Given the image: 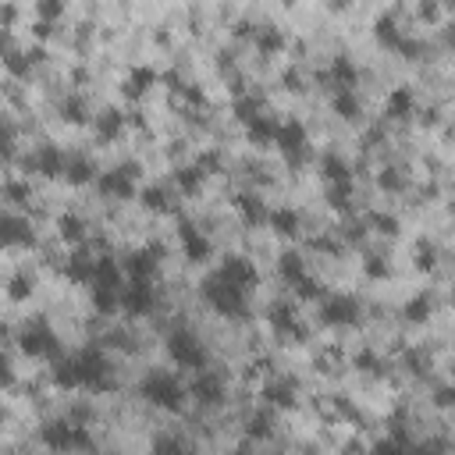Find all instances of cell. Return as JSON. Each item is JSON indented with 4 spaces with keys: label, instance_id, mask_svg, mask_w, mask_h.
Segmentation results:
<instances>
[{
    "label": "cell",
    "instance_id": "1",
    "mask_svg": "<svg viewBox=\"0 0 455 455\" xmlns=\"http://www.w3.org/2000/svg\"><path fill=\"white\" fill-rule=\"evenodd\" d=\"M203 299L221 313V317H242L245 313V288L228 285L224 277H207L203 281Z\"/></svg>",
    "mask_w": 455,
    "mask_h": 455
},
{
    "label": "cell",
    "instance_id": "2",
    "mask_svg": "<svg viewBox=\"0 0 455 455\" xmlns=\"http://www.w3.org/2000/svg\"><path fill=\"white\" fill-rule=\"evenodd\" d=\"M139 395L146 398V402H154V406H160V409H182V402H185V391H182V384L174 381L171 373H149L146 381L139 384Z\"/></svg>",
    "mask_w": 455,
    "mask_h": 455
},
{
    "label": "cell",
    "instance_id": "3",
    "mask_svg": "<svg viewBox=\"0 0 455 455\" xmlns=\"http://www.w3.org/2000/svg\"><path fill=\"white\" fill-rule=\"evenodd\" d=\"M39 438H43V445H46L50 452H75V448H89V445H93V438H89L86 427H75V423H68V420H50L43 431H39Z\"/></svg>",
    "mask_w": 455,
    "mask_h": 455
},
{
    "label": "cell",
    "instance_id": "4",
    "mask_svg": "<svg viewBox=\"0 0 455 455\" xmlns=\"http://www.w3.org/2000/svg\"><path fill=\"white\" fill-rule=\"evenodd\" d=\"M167 356L182 370H203L207 366V349L192 331H171L167 335Z\"/></svg>",
    "mask_w": 455,
    "mask_h": 455
},
{
    "label": "cell",
    "instance_id": "5",
    "mask_svg": "<svg viewBox=\"0 0 455 455\" xmlns=\"http://www.w3.org/2000/svg\"><path fill=\"white\" fill-rule=\"evenodd\" d=\"M75 360V370H79V381L93 391H107L111 388V366H107V356L100 349H82Z\"/></svg>",
    "mask_w": 455,
    "mask_h": 455
},
{
    "label": "cell",
    "instance_id": "6",
    "mask_svg": "<svg viewBox=\"0 0 455 455\" xmlns=\"http://www.w3.org/2000/svg\"><path fill=\"white\" fill-rule=\"evenodd\" d=\"M21 349L29 352V356L54 360L57 352H61V342H57V335L50 331V327H46L43 320H36V324H29V327L21 331Z\"/></svg>",
    "mask_w": 455,
    "mask_h": 455
},
{
    "label": "cell",
    "instance_id": "7",
    "mask_svg": "<svg viewBox=\"0 0 455 455\" xmlns=\"http://www.w3.org/2000/svg\"><path fill=\"white\" fill-rule=\"evenodd\" d=\"M136 174H139L136 164H124V167H118V171H107L104 178H100V192L114 196V199H129V196L136 192Z\"/></svg>",
    "mask_w": 455,
    "mask_h": 455
},
{
    "label": "cell",
    "instance_id": "8",
    "mask_svg": "<svg viewBox=\"0 0 455 455\" xmlns=\"http://www.w3.org/2000/svg\"><path fill=\"white\" fill-rule=\"evenodd\" d=\"M324 324H342V327H349V324H356L360 320V302L352 299V295H331L324 302Z\"/></svg>",
    "mask_w": 455,
    "mask_h": 455
},
{
    "label": "cell",
    "instance_id": "9",
    "mask_svg": "<svg viewBox=\"0 0 455 455\" xmlns=\"http://www.w3.org/2000/svg\"><path fill=\"white\" fill-rule=\"evenodd\" d=\"M154 302H157V295H154V285L149 281H132L129 288L121 292V306L129 310L132 317H146L149 310H154Z\"/></svg>",
    "mask_w": 455,
    "mask_h": 455
},
{
    "label": "cell",
    "instance_id": "10",
    "mask_svg": "<svg viewBox=\"0 0 455 455\" xmlns=\"http://www.w3.org/2000/svg\"><path fill=\"white\" fill-rule=\"evenodd\" d=\"M32 171H39V174H46V178H57V174H64L68 171V157L61 154L57 146H39L36 154L25 160Z\"/></svg>",
    "mask_w": 455,
    "mask_h": 455
},
{
    "label": "cell",
    "instance_id": "11",
    "mask_svg": "<svg viewBox=\"0 0 455 455\" xmlns=\"http://www.w3.org/2000/svg\"><path fill=\"white\" fill-rule=\"evenodd\" d=\"M217 277H224V281L235 285V288H245V285L257 281V267H252L245 257H228V260L221 263Z\"/></svg>",
    "mask_w": 455,
    "mask_h": 455
},
{
    "label": "cell",
    "instance_id": "12",
    "mask_svg": "<svg viewBox=\"0 0 455 455\" xmlns=\"http://www.w3.org/2000/svg\"><path fill=\"white\" fill-rule=\"evenodd\" d=\"M178 235H182V245H185V257L192 260V263H203L207 257H210V239L199 232L196 224H189V221H182V228H178Z\"/></svg>",
    "mask_w": 455,
    "mask_h": 455
},
{
    "label": "cell",
    "instance_id": "13",
    "mask_svg": "<svg viewBox=\"0 0 455 455\" xmlns=\"http://www.w3.org/2000/svg\"><path fill=\"white\" fill-rule=\"evenodd\" d=\"M192 395L199 406H217V402L224 398V384H221V377L210 373V370H199V377L192 381Z\"/></svg>",
    "mask_w": 455,
    "mask_h": 455
},
{
    "label": "cell",
    "instance_id": "14",
    "mask_svg": "<svg viewBox=\"0 0 455 455\" xmlns=\"http://www.w3.org/2000/svg\"><path fill=\"white\" fill-rule=\"evenodd\" d=\"M277 146L285 149V157L299 160L302 154H306V129H302L299 121H288V124H281V129H277Z\"/></svg>",
    "mask_w": 455,
    "mask_h": 455
},
{
    "label": "cell",
    "instance_id": "15",
    "mask_svg": "<svg viewBox=\"0 0 455 455\" xmlns=\"http://www.w3.org/2000/svg\"><path fill=\"white\" fill-rule=\"evenodd\" d=\"M327 79L335 82L338 93H352V86H356V79H360V71H356V64H352L349 54H338V57L331 61V71H327Z\"/></svg>",
    "mask_w": 455,
    "mask_h": 455
},
{
    "label": "cell",
    "instance_id": "16",
    "mask_svg": "<svg viewBox=\"0 0 455 455\" xmlns=\"http://www.w3.org/2000/svg\"><path fill=\"white\" fill-rule=\"evenodd\" d=\"M154 267H157L154 249H139V252H132V257H129V274H132V281H149Z\"/></svg>",
    "mask_w": 455,
    "mask_h": 455
},
{
    "label": "cell",
    "instance_id": "17",
    "mask_svg": "<svg viewBox=\"0 0 455 455\" xmlns=\"http://www.w3.org/2000/svg\"><path fill=\"white\" fill-rule=\"evenodd\" d=\"M263 395L270 398V406L292 409V406H295V381H274V384H270Z\"/></svg>",
    "mask_w": 455,
    "mask_h": 455
},
{
    "label": "cell",
    "instance_id": "18",
    "mask_svg": "<svg viewBox=\"0 0 455 455\" xmlns=\"http://www.w3.org/2000/svg\"><path fill=\"white\" fill-rule=\"evenodd\" d=\"M4 242H8V245H29V242H32L29 224L8 214V217H4Z\"/></svg>",
    "mask_w": 455,
    "mask_h": 455
},
{
    "label": "cell",
    "instance_id": "19",
    "mask_svg": "<svg viewBox=\"0 0 455 455\" xmlns=\"http://www.w3.org/2000/svg\"><path fill=\"white\" fill-rule=\"evenodd\" d=\"M93 285H100V288H121V267L114 260H96Z\"/></svg>",
    "mask_w": 455,
    "mask_h": 455
},
{
    "label": "cell",
    "instance_id": "20",
    "mask_svg": "<svg viewBox=\"0 0 455 455\" xmlns=\"http://www.w3.org/2000/svg\"><path fill=\"white\" fill-rule=\"evenodd\" d=\"M174 185H178L182 192H199V185H203V167L199 164H192V167H178L174 171Z\"/></svg>",
    "mask_w": 455,
    "mask_h": 455
},
{
    "label": "cell",
    "instance_id": "21",
    "mask_svg": "<svg viewBox=\"0 0 455 455\" xmlns=\"http://www.w3.org/2000/svg\"><path fill=\"white\" fill-rule=\"evenodd\" d=\"M54 384H57V388H82L79 370H75V360H71V356L54 363Z\"/></svg>",
    "mask_w": 455,
    "mask_h": 455
},
{
    "label": "cell",
    "instance_id": "22",
    "mask_svg": "<svg viewBox=\"0 0 455 455\" xmlns=\"http://www.w3.org/2000/svg\"><path fill=\"white\" fill-rule=\"evenodd\" d=\"M93 174H96L93 160H86V157H75V160H68L64 178H68L71 185H86V182H93Z\"/></svg>",
    "mask_w": 455,
    "mask_h": 455
},
{
    "label": "cell",
    "instance_id": "23",
    "mask_svg": "<svg viewBox=\"0 0 455 455\" xmlns=\"http://www.w3.org/2000/svg\"><path fill=\"white\" fill-rule=\"evenodd\" d=\"M239 203V210H242V217L249 221V224H263V221H270V214H267V207L260 203L257 196H239L235 199Z\"/></svg>",
    "mask_w": 455,
    "mask_h": 455
},
{
    "label": "cell",
    "instance_id": "24",
    "mask_svg": "<svg viewBox=\"0 0 455 455\" xmlns=\"http://www.w3.org/2000/svg\"><path fill=\"white\" fill-rule=\"evenodd\" d=\"M277 270H281V277H285L288 285H299L302 277H306V267H302V257H299V252H285L281 263H277Z\"/></svg>",
    "mask_w": 455,
    "mask_h": 455
},
{
    "label": "cell",
    "instance_id": "25",
    "mask_svg": "<svg viewBox=\"0 0 455 455\" xmlns=\"http://www.w3.org/2000/svg\"><path fill=\"white\" fill-rule=\"evenodd\" d=\"M373 32H377V39H381L384 46H391V50H398L402 43H406V36H402V32L395 29V18H391V15L377 18V29H373Z\"/></svg>",
    "mask_w": 455,
    "mask_h": 455
},
{
    "label": "cell",
    "instance_id": "26",
    "mask_svg": "<svg viewBox=\"0 0 455 455\" xmlns=\"http://www.w3.org/2000/svg\"><path fill=\"white\" fill-rule=\"evenodd\" d=\"M257 46L263 54H277V50H285V32L274 25H263V29H257Z\"/></svg>",
    "mask_w": 455,
    "mask_h": 455
},
{
    "label": "cell",
    "instance_id": "27",
    "mask_svg": "<svg viewBox=\"0 0 455 455\" xmlns=\"http://www.w3.org/2000/svg\"><path fill=\"white\" fill-rule=\"evenodd\" d=\"M388 114L391 118H409L413 114V93L409 89H395L388 96Z\"/></svg>",
    "mask_w": 455,
    "mask_h": 455
},
{
    "label": "cell",
    "instance_id": "28",
    "mask_svg": "<svg viewBox=\"0 0 455 455\" xmlns=\"http://www.w3.org/2000/svg\"><path fill=\"white\" fill-rule=\"evenodd\" d=\"M270 224H274L277 235H288V239H292V235L299 232V214H295V210H274V214H270Z\"/></svg>",
    "mask_w": 455,
    "mask_h": 455
},
{
    "label": "cell",
    "instance_id": "29",
    "mask_svg": "<svg viewBox=\"0 0 455 455\" xmlns=\"http://www.w3.org/2000/svg\"><path fill=\"white\" fill-rule=\"evenodd\" d=\"M245 434H249V438H257V441L270 438V434H274V423H270V416H267V413H252V416L245 420Z\"/></svg>",
    "mask_w": 455,
    "mask_h": 455
},
{
    "label": "cell",
    "instance_id": "30",
    "mask_svg": "<svg viewBox=\"0 0 455 455\" xmlns=\"http://www.w3.org/2000/svg\"><path fill=\"white\" fill-rule=\"evenodd\" d=\"M61 114H64V121H86L89 118V104H86V96H68L64 104H61Z\"/></svg>",
    "mask_w": 455,
    "mask_h": 455
},
{
    "label": "cell",
    "instance_id": "31",
    "mask_svg": "<svg viewBox=\"0 0 455 455\" xmlns=\"http://www.w3.org/2000/svg\"><path fill=\"white\" fill-rule=\"evenodd\" d=\"M93 302H96L100 313H114V306L121 302V288H100V285H93Z\"/></svg>",
    "mask_w": 455,
    "mask_h": 455
},
{
    "label": "cell",
    "instance_id": "32",
    "mask_svg": "<svg viewBox=\"0 0 455 455\" xmlns=\"http://www.w3.org/2000/svg\"><path fill=\"white\" fill-rule=\"evenodd\" d=\"M249 139H252V142H270V139H277V124H274L267 114L257 118V121L249 124Z\"/></svg>",
    "mask_w": 455,
    "mask_h": 455
},
{
    "label": "cell",
    "instance_id": "33",
    "mask_svg": "<svg viewBox=\"0 0 455 455\" xmlns=\"http://www.w3.org/2000/svg\"><path fill=\"white\" fill-rule=\"evenodd\" d=\"M154 79H157L154 68H136L132 79H129V89H124V93H129V96H139V93H146L149 86H154Z\"/></svg>",
    "mask_w": 455,
    "mask_h": 455
},
{
    "label": "cell",
    "instance_id": "34",
    "mask_svg": "<svg viewBox=\"0 0 455 455\" xmlns=\"http://www.w3.org/2000/svg\"><path fill=\"white\" fill-rule=\"evenodd\" d=\"M324 174L331 178L335 185H349L352 182V174H349V164L338 160V157H324Z\"/></svg>",
    "mask_w": 455,
    "mask_h": 455
},
{
    "label": "cell",
    "instance_id": "35",
    "mask_svg": "<svg viewBox=\"0 0 455 455\" xmlns=\"http://www.w3.org/2000/svg\"><path fill=\"white\" fill-rule=\"evenodd\" d=\"M96 132H100V139H114L121 132V114L118 111H104L96 118Z\"/></svg>",
    "mask_w": 455,
    "mask_h": 455
},
{
    "label": "cell",
    "instance_id": "36",
    "mask_svg": "<svg viewBox=\"0 0 455 455\" xmlns=\"http://www.w3.org/2000/svg\"><path fill=\"white\" fill-rule=\"evenodd\" d=\"M235 114H239L245 124H252L257 118H263V104H260L257 96H245V100H239V104H235Z\"/></svg>",
    "mask_w": 455,
    "mask_h": 455
},
{
    "label": "cell",
    "instance_id": "37",
    "mask_svg": "<svg viewBox=\"0 0 455 455\" xmlns=\"http://www.w3.org/2000/svg\"><path fill=\"white\" fill-rule=\"evenodd\" d=\"M142 207H149V210H171L167 189H160V185H154V189H142Z\"/></svg>",
    "mask_w": 455,
    "mask_h": 455
},
{
    "label": "cell",
    "instance_id": "38",
    "mask_svg": "<svg viewBox=\"0 0 455 455\" xmlns=\"http://www.w3.org/2000/svg\"><path fill=\"white\" fill-rule=\"evenodd\" d=\"M335 111H338L342 118H349V121H356V118H360V100L352 96V93H338V96H335Z\"/></svg>",
    "mask_w": 455,
    "mask_h": 455
},
{
    "label": "cell",
    "instance_id": "39",
    "mask_svg": "<svg viewBox=\"0 0 455 455\" xmlns=\"http://www.w3.org/2000/svg\"><path fill=\"white\" fill-rule=\"evenodd\" d=\"M57 228H61V235H64L68 242H79V239L86 235V224H82L79 217H71V214H64V217L57 221Z\"/></svg>",
    "mask_w": 455,
    "mask_h": 455
},
{
    "label": "cell",
    "instance_id": "40",
    "mask_svg": "<svg viewBox=\"0 0 455 455\" xmlns=\"http://www.w3.org/2000/svg\"><path fill=\"white\" fill-rule=\"evenodd\" d=\"M270 324L277 327V331H292V324H295V313H292V306H285V302H277V306L270 310Z\"/></svg>",
    "mask_w": 455,
    "mask_h": 455
},
{
    "label": "cell",
    "instance_id": "41",
    "mask_svg": "<svg viewBox=\"0 0 455 455\" xmlns=\"http://www.w3.org/2000/svg\"><path fill=\"white\" fill-rule=\"evenodd\" d=\"M149 455H192L178 438H160L157 445H154V452H149Z\"/></svg>",
    "mask_w": 455,
    "mask_h": 455
},
{
    "label": "cell",
    "instance_id": "42",
    "mask_svg": "<svg viewBox=\"0 0 455 455\" xmlns=\"http://www.w3.org/2000/svg\"><path fill=\"white\" fill-rule=\"evenodd\" d=\"M373 455H413V448L402 438H388V441H381V445L373 448Z\"/></svg>",
    "mask_w": 455,
    "mask_h": 455
},
{
    "label": "cell",
    "instance_id": "43",
    "mask_svg": "<svg viewBox=\"0 0 455 455\" xmlns=\"http://www.w3.org/2000/svg\"><path fill=\"white\" fill-rule=\"evenodd\" d=\"M406 317H409V320H427V317H431V299H427V295H416L409 306H406Z\"/></svg>",
    "mask_w": 455,
    "mask_h": 455
},
{
    "label": "cell",
    "instance_id": "44",
    "mask_svg": "<svg viewBox=\"0 0 455 455\" xmlns=\"http://www.w3.org/2000/svg\"><path fill=\"white\" fill-rule=\"evenodd\" d=\"M4 64H8V71H15V75H25L32 61H29V54H18V50H8Z\"/></svg>",
    "mask_w": 455,
    "mask_h": 455
},
{
    "label": "cell",
    "instance_id": "45",
    "mask_svg": "<svg viewBox=\"0 0 455 455\" xmlns=\"http://www.w3.org/2000/svg\"><path fill=\"white\" fill-rule=\"evenodd\" d=\"M381 185H384L388 192H398V189H402V174H398L395 167H384V171H381Z\"/></svg>",
    "mask_w": 455,
    "mask_h": 455
},
{
    "label": "cell",
    "instance_id": "46",
    "mask_svg": "<svg viewBox=\"0 0 455 455\" xmlns=\"http://www.w3.org/2000/svg\"><path fill=\"white\" fill-rule=\"evenodd\" d=\"M39 15H43V21L61 18V15H64V4H61V0H43V4H39Z\"/></svg>",
    "mask_w": 455,
    "mask_h": 455
},
{
    "label": "cell",
    "instance_id": "47",
    "mask_svg": "<svg viewBox=\"0 0 455 455\" xmlns=\"http://www.w3.org/2000/svg\"><path fill=\"white\" fill-rule=\"evenodd\" d=\"M295 288H299V295H302V299H317V295L324 292V288H320V281H313V277H302V281H299Z\"/></svg>",
    "mask_w": 455,
    "mask_h": 455
},
{
    "label": "cell",
    "instance_id": "48",
    "mask_svg": "<svg viewBox=\"0 0 455 455\" xmlns=\"http://www.w3.org/2000/svg\"><path fill=\"white\" fill-rule=\"evenodd\" d=\"M32 292V281H25V277H15L11 281V299H25Z\"/></svg>",
    "mask_w": 455,
    "mask_h": 455
},
{
    "label": "cell",
    "instance_id": "49",
    "mask_svg": "<svg viewBox=\"0 0 455 455\" xmlns=\"http://www.w3.org/2000/svg\"><path fill=\"white\" fill-rule=\"evenodd\" d=\"M438 406H445V409L455 406V388H441V391H438Z\"/></svg>",
    "mask_w": 455,
    "mask_h": 455
},
{
    "label": "cell",
    "instance_id": "50",
    "mask_svg": "<svg viewBox=\"0 0 455 455\" xmlns=\"http://www.w3.org/2000/svg\"><path fill=\"white\" fill-rule=\"evenodd\" d=\"M360 366H363V370H373V373H377V366H381V363H377V356H370V352H363V356H360Z\"/></svg>",
    "mask_w": 455,
    "mask_h": 455
},
{
    "label": "cell",
    "instance_id": "51",
    "mask_svg": "<svg viewBox=\"0 0 455 455\" xmlns=\"http://www.w3.org/2000/svg\"><path fill=\"white\" fill-rule=\"evenodd\" d=\"M8 196H11V199H21V196H29V185H15V182H11V185H8Z\"/></svg>",
    "mask_w": 455,
    "mask_h": 455
},
{
    "label": "cell",
    "instance_id": "52",
    "mask_svg": "<svg viewBox=\"0 0 455 455\" xmlns=\"http://www.w3.org/2000/svg\"><path fill=\"white\" fill-rule=\"evenodd\" d=\"M420 267H434V252L431 249H420Z\"/></svg>",
    "mask_w": 455,
    "mask_h": 455
},
{
    "label": "cell",
    "instance_id": "53",
    "mask_svg": "<svg viewBox=\"0 0 455 455\" xmlns=\"http://www.w3.org/2000/svg\"><path fill=\"white\" fill-rule=\"evenodd\" d=\"M413 455H441V448H434V445H420V448H413Z\"/></svg>",
    "mask_w": 455,
    "mask_h": 455
},
{
    "label": "cell",
    "instance_id": "54",
    "mask_svg": "<svg viewBox=\"0 0 455 455\" xmlns=\"http://www.w3.org/2000/svg\"><path fill=\"white\" fill-rule=\"evenodd\" d=\"M285 82H288V89H302L299 86V71H285Z\"/></svg>",
    "mask_w": 455,
    "mask_h": 455
},
{
    "label": "cell",
    "instance_id": "55",
    "mask_svg": "<svg viewBox=\"0 0 455 455\" xmlns=\"http://www.w3.org/2000/svg\"><path fill=\"white\" fill-rule=\"evenodd\" d=\"M366 270H370V274H384V263H381V260H366Z\"/></svg>",
    "mask_w": 455,
    "mask_h": 455
},
{
    "label": "cell",
    "instance_id": "56",
    "mask_svg": "<svg viewBox=\"0 0 455 455\" xmlns=\"http://www.w3.org/2000/svg\"><path fill=\"white\" fill-rule=\"evenodd\" d=\"M420 15H423V18H438V8H434V4H423Z\"/></svg>",
    "mask_w": 455,
    "mask_h": 455
}]
</instances>
